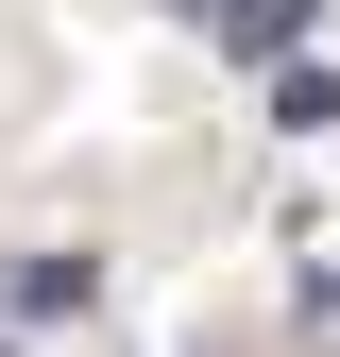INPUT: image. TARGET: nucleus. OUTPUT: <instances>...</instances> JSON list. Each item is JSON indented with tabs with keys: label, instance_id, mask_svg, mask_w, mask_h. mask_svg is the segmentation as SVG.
Instances as JSON below:
<instances>
[{
	"label": "nucleus",
	"instance_id": "1",
	"mask_svg": "<svg viewBox=\"0 0 340 357\" xmlns=\"http://www.w3.org/2000/svg\"><path fill=\"white\" fill-rule=\"evenodd\" d=\"M0 306H85V255H0Z\"/></svg>",
	"mask_w": 340,
	"mask_h": 357
},
{
	"label": "nucleus",
	"instance_id": "2",
	"mask_svg": "<svg viewBox=\"0 0 340 357\" xmlns=\"http://www.w3.org/2000/svg\"><path fill=\"white\" fill-rule=\"evenodd\" d=\"M238 17V52H289V34H307V0H222Z\"/></svg>",
	"mask_w": 340,
	"mask_h": 357
}]
</instances>
